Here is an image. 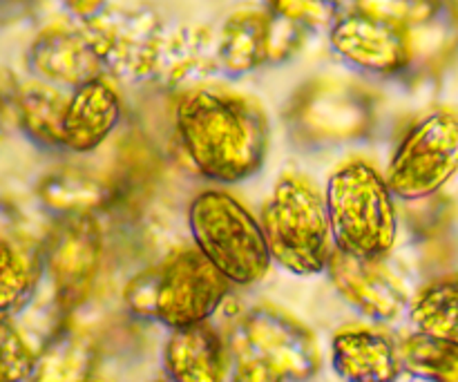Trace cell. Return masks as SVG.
I'll return each instance as SVG.
<instances>
[{
    "label": "cell",
    "mask_w": 458,
    "mask_h": 382,
    "mask_svg": "<svg viewBox=\"0 0 458 382\" xmlns=\"http://www.w3.org/2000/svg\"><path fill=\"white\" fill-rule=\"evenodd\" d=\"M302 123L318 137H329L335 141L353 139L367 128L369 107L356 92H327L313 94L302 106Z\"/></svg>",
    "instance_id": "d6986e66"
},
{
    "label": "cell",
    "mask_w": 458,
    "mask_h": 382,
    "mask_svg": "<svg viewBox=\"0 0 458 382\" xmlns=\"http://www.w3.org/2000/svg\"><path fill=\"white\" fill-rule=\"evenodd\" d=\"M235 343L276 367L286 382H307L320 369V352L311 331L271 304L253 307L242 318Z\"/></svg>",
    "instance_id": "ba28073f"
},
{
    "label": "cell",
    "mask_w": 458,
    "mask_h": 382,
    "mask_svg": "<svg viewBox=\"0 0 458 382\" xmlns=\"http://www.w3.org/2000/svg\"><path fill=\"white\" fill-rule=\"evenodd\" d=\"M85 34L97 47L106 70L125 76H148L159 70L164 38L159 22L152 18L139 16L137 12L110 18L101 12L89 18Z\"/></svg>",
    "instance_id": "8fae6325"
},
{
    "label": "cell",
    "mask_w": 458,
    "mask_h": 382,
    "mask_svg": "<svg viewBox=\"0 0 458 382\" xmlns=\"http://www.w3.org/2000/svg\"><path fill=\"white\" fill-rule=\"evenodd\" d=\"M226 382H286L284 376L255 356L253 352L244 347V344L233 340V362L228 367V378Z\"/></svg>",
    "instance_id": "4316f807"
},
{
    "label": "cell",
    "mask_w": 458,
    "mask_h": 382,
    "mask_svg": "<svg viewBox=\"0 0 458 382\" xmlns=\"http://www.w3.org/2000/svg\"><path fill=\"white\" fill-rule=\"evenodd\" d=\"M67 97L47 83H27L16 94V116L22 132L43 148H61Z\"/></svg>",
    "instance_id": "ffe728a7"
},
{
    "label": "cell",
    "mask_w": 458,
    "mask_h": 382,
    "mask_svg": "<svg viewBox=\"0 0 458 382\" xmlns=\"http://www.w3.org/2000/svg\"><path fill=\"white\" fill-rule=\"evenodd\" d=\"M438 7H441V0H358L356 9L410 30L411 25H423L432 21Z\"/></svg>",
    "instance_id": "484cf974"
},
{
    "label": "cell",
    "mask_w": 458,
    "mask_h": 382,
    "mask_svg": "<svg viewBox=\"0 0 458 382\" xmlns=\"http://www.w3.org/2000/svg\"><path fill=\"white\" fill-rule=\"evenodd\" d=\"M164 367L170 382H226L231 358L217 329L201 322L170 334Z\"/></svg>",
    "instance_id": "2e32d148"
},
{
    "label": "cell",
    "mask_w": 458,
    "mask_h": 382,
    "mask_svg": "<svg viewBox=\"0 0 458 382\" xmlns=\"http://www.w3.org/2000/svg\"><path fill=\"white\" fill-rule=\"evenodd\" d=\"M331 362L344 382H398L403 374L398 344L367 327L340 329L331 343Z\"/></svg>",
    "instance_id": "9a60e30c"
},
{
    "label": "cell",
    "mask_w": 458,
    "mask_h": 382,
    "mask_svg": "<svg viewBox=\"0 0 458 382\" xmlns=\"http://www.w3.org/2000/svg\"><path fill=\"white\" fill-rule=\"evenodd\" d=\"M3 130H4V119H3V103H0V137H3Z\"/></svg>",
    "instance_id": "f1b7e54d"
},
{
    "label": "cell",
    "mask_w": 458,
    "mask_h": 382,
    "mask_svg": "<svg viewBox=\"0 0 458 382\" xmlns=\"http://www.w3.org/2000/svg\"><path fill=\"white\" fill-rule=\"evenodd\" d=\"M264 240L271 262L293 276L327 271L334 242L325 197L300 174H284L264 208Z\"/></svg>",
    "instance_id": "5b68a950"
},
{
    "label": "cell",
    "mask_w": 458,
    "mask_h": 382,
    "mask_svg": "<svg viewBox=\"0 0 458 382\" xmlns=\"http://www.w3.org/2000/svg\"><path fill=\"white\" fill-rule=\"evenodd\" d=\"M30 70L49 85L79 88L88 81L106 76V65L89 36L79 30L49 27L31 43Z\"/></svg>",
    "instance_id": "4fadbf2b"
},
{
    "label": "cell",
    "mask_w": 458,
    "mask_h": 382,
    "mask_svg": "<svg viewBox=\"0 0 458 382\" xmlns=\"http://www.w3.org/2000/svg\"><path fill=\"white\" fill-rule=\"evenodd\" d=\"M228 289L231 284L222 273L192 246L174 250L130 280L123 298L134 316L174 331L208 322L226 300Z\"/></svg>",
    "instance_id": "3957f363"
},
{
    "label": "cell",
    "mask_w": 458,
    "mask_h": 382,
    "mask_svg": "<svg viewBox=\"0 0 458 382\" xmlns=\"http://www.w3.org/2000/svg\"><path fill=\"white\" fill-rule=\"evenodd\" d=\"M43 259L16 233L0 231V316L12 318L34 295Z\"/></svg>",
    "instance_id": "ac0fdd59"
},
{
    "label": "cell",
    "mask_w": 458,
    "mask_h": 382,
    "mask_svg": "<svg viewBox=\"0 0 458 382\" xmlns=\"http://www.w3.org/2000/svg\"><path fill=\"white\" fill-rule=\"evenodd\" d=\"M65 3L70 4L72 12L89 21V18H94L97 13L103 12V3H106V0H65Z\"/></svg>",
    "instance_id": "83f0119b"
},
{
    "label": "cell",
    "mask_w": 458,
    "mask_h": 382,
    "mask_svg": "<svg viewBox=\"0 0 458 382\" xmlns=\"http://www.w3.org/2000/svg\"><path fill=\"white\" fill-rule=\"evenodd\" d=\"M302 31L271 12H237L224 22L215 58L226 74H249L289 58L302 43Z\"/></svg>",
    "instance_id": "9c48e42d"
},
{
    "label": "cell",
    "mask_w": 458,
    "mask_h": 382,
    "mask_svg": "<svg viewBox=\"0 0 458 382\" xmlns=\"http://www.w3.org/2000/svg\"><path fill=\"white\" fill-rule=\"evenodd\" d=\"M85 382H94V380H85Z\"/></svg>",
    "instance_id": "4dcf8cb0"
},
{
    "label": "cell",
    "mask_w": 458,
    "mask_h": 382,
    "mask_svg": "<svg viewBox=\"0 0 458 382\" xmlns=\"http://www.w3.org/2000/svg\"><path fill=\"white\" fill-rule=\"evenodd\" d=\"M458 173V112L437 110L416 121L383 174L394 199L434 197Z\"/></svg>",
    "instance_id": "8992f818"
},
{
    "label": "cell",
    "mask_w": 458,
    "mask_h": 382,
    "mask_svg": "<svg viewBox=\"0 0 458 382\" xmlns=\"http://www.w3.org/2000/svg\"><path fill=\"white\" fill-rule=\"evenodd\" d=\"M38 199L61 217H94L114 201V188L97 174L61 168L40 179Z\"/></svg>",
    "instance_id": "e0dca14e"
},
{
    "label": "cell",
    "mask_w": 458,
    "mask_h": 382,
    "mask_svg": "<svg viewBox=\"0 0 458 382\" xmlns=\"http://www.w3.org/2000/svg\"><path fill=\"white\" fill-rule=\"evenodd\" d=\"M101 233L94 217H61L49 233L43 268L63 316H70L89 298L101 271Z\"/></svg>",
    "instance_id": "52a82bcc"
},
{
    "label": "cell",
    "mask_w": 458,
    "mask_h": 382,
    "mask_svg": "<svg viewBox=\"0 0 458 382\" xmlns=\"http://www.w3.org/2000/svg\"><path fill=\"white\" fill-rule=\"evenodd\" d=\"M325 208L335 250L374 262L389 258L398 235L396 201L369 161L353 159L331 174Z\"/></svg>",
    "instance_id": "7a4b0ae2"
},
{
    "label": "cell",
    "mask_w": 458,
    "mask_h": 382,
    "mask_svg": "<svg viewBox=\"0 0 458 382\" xmlns=\"http://www.w3.org/2000/svg\"><path fill=\"white\" fill-rule=\"evenodd\" d=\"M121 121V98L114 85L101 79L88 81L72 89L63 115L61 148L88 155L107 141Z\"/></svg>",
    "instance_id": "5bb4252c"
},
{
    "label": "cell",
    "mask_w": 458,
    "mask_h": 382,
    "mask_svg": "<svg viewBox=\"0 0 458 382\" xmlns=\"http://www.w3.org/2000/svg\"><path fill=\"white\" fill-rule=\"evenodd\" d=\"M34 365L36 356L12 318L0 316V382H31Z\"/></svg>",
    "instance_id": "cb8c5ba5"
},
{
    "label": "cell",
    "mask_w": 458,
    "mask_h": 382,
    "mask_svg": "<svg viewBox=\"0 0 458 382\" xmlns=\"http://www.w3.org/2000/svg\"><path fill=\"white\" fill-rule=\"evenodd\" d=\"M327 273L344 302L369 320L392 322L407 309L405 289L383 262L353 258L334 249Z\"/></svg>",
    "instance_id": "7c38bea8"
},
{
    "label": "cell",
    "mask_w": 458,
    "mask_h": 382,
    "mask_svg": "<svg viewBox=\"0 0 458 382\" xmlns=\"http://www.w3.org/2000/svg\"><path fill=\"white\" fill-rule=\"evenodd\" d=\"M188 228L195 249L222 273L228 284L250 286L271 267L262 224L224 191H204L188 206Z\"/></svg>",
    "instance_id": "277c9868"
},
{
    "label": "cell",
    "mask_w": 458,
    "mask_h": 382,
    "mask_svg": "<svg viewBox=\"0 0 458 382\" xmlns=\"http://www.w3.org/2000/svg\"><path fill=\"white\" fill-rule=\"evenodd\" d=\"M329 43L343 61L371 74H398L411 61L410 30L360 9L340 13Z\"/></svg>",
    "instance_id": "30bf717a"
},
{
    "label": "cell",
    "mask_w": 458,
    "mask_h": 382,
    "mask_svg": "<svg viewBox=\"0 0 458 382\" xmlns=\"http://www.w3.org/2000/svg\"><path fill=\"white\" fill-rule=\"evenodd\" d=\"M97 349L74 329H61L36 358L31 382H85L94 369Z\"/></svg>",
    "instance_id": "44dd1931"
},
{
    "label": "cell",
    "mask_w": 458,
    "mask_h": 382,
    "mask_svg": "<svg viewBox=\"0 0 458 382\" xmlns=\"http://www.w3.org/2000/svg\"><path fill=\"white\" fill-rule=\"evenodd\" d=\"M268 12L293 22L300 30H320L340 18V0H267Z\"/></svg>",
    "instance_id": "d4e9b609"
},
{
    "label": "cell",
    "mask_w": 458,
    "mask_h": 382,
    "mask_svg": "<svg viewBox=\"0 0 458 382\" xmlns=\"http://www.w3.org/2000/svg\"><path fill=\"white\" fill-rule=\"evenodd\" d=\"M410 318L416 334L458 343V273L423 286L411 300Z\"/></svg>",
    "instance_id": "7402d4cb"
},
{
    "label": "cell",
    "mask_w": 458,
    "mask_h": 382,
    "mask_svg": "<svg viewBox=\"0 0 458 382\" xmlns=\"http://www.w3.org/2000/svg\"><path fill=\"white\" fill-rule=\"evenodd\" d=\"M155 382H170L168 378H165V380H155Z\"/></svg>",
    "instance_id": "f546056e"
},
{
    "label": "cell",
    "mask_w": 458,
    "mask_h": 382,
    "mask_svg": "<svg viewBox=\"0 0 458 382\" xmlns=\"http://www.w3.org/2000/svg\"><path fill=\"white\" fill-rule=\"evenodd\" d=\"M174 128L191 164L210 182H246L267 161V115L242 94L217 88L191 89L177 103Z\"/></svg>",
    "instance_id": "6da1fadb"
},
{
    "label": "cell",
    "mask_w": 458,
    "mask_h": 382,
    "mask_svg": "<svg viewBox=\"0 0 458 382\" xmlns=\"http://www.w3.org/2000/svg\"><path fill=\"white\" fill-rule=\"evenodd\" d=\"M403 371L428 382H458V343L414 334L398 347Z\"/></svg>",
    "instance_id": "603a6c76"
}]
</instances>
